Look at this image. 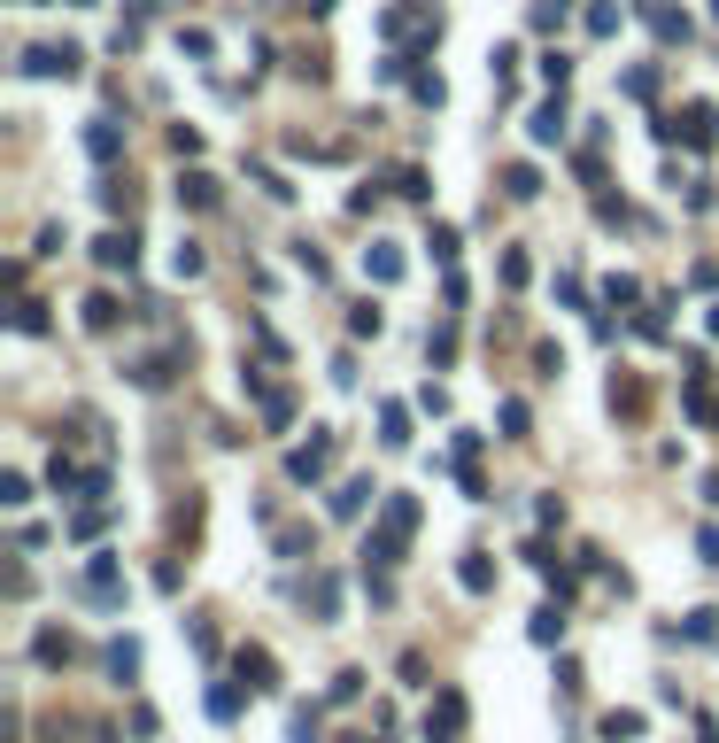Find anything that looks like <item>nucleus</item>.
I'll return each instance as SVG.
<instances>
[{
  "instance_id": "nucleus-16",
  "label": "nucleus",
  "mask_w": 719,
  "mask_h": 743,
  "mask_svg": "<svg viewBox=\"0 0 719 743\" xmlns=\"http://www.w3.org/2000/svg\"><path fill=\"white\" fill-rule=\"evenodd\" d=\"M604 736H611V743H619V736H642V713H611V720H604Z\"/></svg>"
},
{
  "instance_id": "nucleus-14",
  "label": "nucleus",
  "mask_w": 719,
  "mask_h": 743,
  "mask_svg": "<svg viewBox=\"0 0 719 743\" xmlns=\"http://www.w3.org/2000/svg\"><path fill=\"white\" fill-rule=\"evenodd\" d=\"M557 635H565V620H557V604H542L534 612V643H557Z\"/></svg>"
},
{
  "instance_id": "nucleus-4",
  "label": "nucleus",
  "mask_w": 719,
  "mask_h": 743,
  "mask_svg": "<svg viewBox=\"0 0 719 743\" xmlns=\"http://www.w3.org/2000/svg\"><path fill=\"white\" fill-rule=\"evenodd\" d=\"M325 465H333V442H302V449L287 457V473H294V480H317Z\"/></svg>"
},
{
  "instance_id": "nucleus-10",
  "label": "nucleus",
  "mask_w": 719,
  "mask_h": 743,
  "mask_svg": "<svg viewBox=\"0 0 719 743\" xmlns=\"http://www.w3.org/2000/svg\"><path fill=\"white\" fill-rule=\"evenodd\" d=\"M534 140H542V148H549V140H565V109H557V101L534 109Z\"/></svg>"
},
{
  "instance_id": "nucleus-2",
  "label": "nucleus",
  "mask_w": 719,
  "mask_h": 743,
  "mask_svg": "<svg viewBox=\"0 0 719 743\" xmlns=\"http://www.w3.org/2000/svg\"><path fill=\"white\" fill-rule=\"evenodd\" d=\"M457 728H464V697H457V689H441L433 713H426V743H457Z\"/></svg>"
},
{
  "instance_id": "nucleus-3",
  "label": "nucleus",
  "mask_w": 719,
  "mask_h": 743,
  "mask_svg": "<svg viewBox=\"0 0 719 743\" xmlns=\"http://www.w3.org/2000/svg\"><path fill=\"white\" fill-rule=\"evenodd\" d=\"M78 589H86V604H124V573H116V558H93Z\"/></svg>"
},
{
  "instance_id": "nucleus-1",
  "label": "nucleus",
  "mask_w": 719,
  "mask_h": 743,
  "mask_svg": "<svg viewBox=\"0 0 719 743\" xmlns=\"http://www.w3.org/2000/svg\"><path fill=\"white\" fill-rule=\"evenodd\" d=\"M410 527H418V504H410V496H387L379 535L364 542V565H395V558H403V542H410Z\"/></svg>"
},
{
  "instance_id": "nucleus-11",
  "label": "nucleus",
  "mask_w": 719,
  "mask_h": 743,
  "mask_svg": "<svg viewBox=\"0 0 719 743\" xmlns=\"http://www.w3.org/2000/svg\"><path fill=\"white\" fill-rule=\"evenodd\" d=\"M93 256H101V264H124V271H132V233H109V240H101V248H93Z\"/></svg>"
},
{
  "instance_id": "nucleus-15",
  "label": "nucleus",
  "mask_w": 719,
  "mask_h": 743,
  "mask_svg": "<svg viewBox=\"0 0 719 743\" xmlns=\"http://www.w3.org/2000/svg\"><path fill=\"white\" fill-rule=\"evenodd\" d=\"M209 713H217V720H232V713H240V689H225V682H217V689H209Z\"/></svg>"
},
{
  "instance_id": "nucleus-8",
  "label": "nucleus",
  "mask_w": 719,
  "mask_h": 743,
  "mask_svg": "<svg viewBox=\"0 0 719 743\" xmlns=\"http://www.w3.org/2000/svg\"><path fill=\"white\" fill-rule=\"evenodd\" d=\"M457 581H464L472 596H488V589H495V565H488V558H464V565H457Z\"/></svg>"
},
{
  "instance_id": "nucleus-12",
  "label": "nucleus",
  "mask_w": 719,
  "mask_h": 743,
  "mask_svg": "<svg viewBox=\"0 0 719 743\" xmlns=\"http://www.w3.org/2000/svg\"><path fill=\"white\" fill-rule=\"evenodd\" d=\"M271 674H279V666H271V658H263V651H240V682L271 689Z\"/></svg>"
},
{
  "instance_id": "nucleus-9",
  "label": "nucleus",
  "mask_w": 719,
  "mask_h": 743,
  "mask_svg": "<svg viewBox=\"0 0 719 743\" xmlns=\"http://www.w3.org/2000/svg\"><path fill=\"white\" fill-rule=\"evenodd\" d=\"M109 674L132 682V674H140V643H109Z\"/></svg>"
},
{
  "instance_id": "nucleus-5",
  "label": "nucleus",
  "mask_w": 719,
  "mask_h": 743,
  "mask_svg": "<svg viewBox=\"0 0 719 743\" xmlns=\"http://www.w3.org/2000/svg\"><path fill=\"white\" fill-rule=\"evenodd\" d=\"M364 504H372V480H341L333 488V519H356Z\"/></svg>"
},
{
  "instance_id": "nucleus-6",
  "label": "nucleus",
  "mask_w": 719,
  "mask_h": 743,
  "mask_svg": "<svg viewBox=\"0 0 719 743\" xmlns=\"http://www.w3.org/2000/svg\"><path fill=\"white\" fill-rule=\"evenodd\" d=\"M24 70H39V78H70V70H78V55H70V47H39Z\"/></svg>"
},
{
  "instance_id": "nucleus-7",
  "label": "nucleus",
  "mask_w": 719,
  "mask_h": 743,
  "mask_svg": "<svg viewBox=\"0 0 719 743\" xmlns=\"http://www.w3.org/2000/svg\"><path fill=\"white\" fill-rule=\"evenodd\" d=\"M379 426H387V434H379L387 449H403V442H410V411H403V403H387V411H379Z\"/></svg>"
},
{
  "instance_id": "nucleus-13",
  "label": "nucleus",
  "mask_w": 719,
  "mask_h": 743,
  "mask_svg": "<svg viewBox=\"0 0 719 743\" xmlns=\"http://www.w3.org/2000/svg\"><path fill=\"white\" fill-rule=\"evenodd\" d=\"M689 140H696V148H704V140H719V117H712V109H704V101H696V109H689Z\"/></svg>"
}]
</instances>
